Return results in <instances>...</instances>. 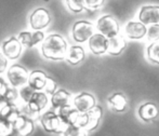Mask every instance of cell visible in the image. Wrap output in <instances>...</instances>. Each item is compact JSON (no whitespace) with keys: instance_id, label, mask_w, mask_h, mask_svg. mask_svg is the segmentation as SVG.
<instances>
[{"instance_id":"obj_26","label":"cell","mask_w":159,"mask_h":136,"mask_svg":"<svg viewBox=\"0 0 159 136\" xmlns=\"http://www.w3.org/2000/svg\"><path fill=\"white\" fill-rule=\"evenodd\" d=\"M36 92V90H34L32 86L28 84V86H25L21 89L20 91V97H21V102L24 103V104H28L30 99H32V96L34 95V93Z\"/></svg>"},{"instance_id":"obj_5","label":"cell","mask_w":159,"mask_h":136,"mask_svg":"<svg viewBox=\"0 0 159 136\" xmlns=\"http://www.w3.org/2000/svg\"><path fill=\"white\" fill-rule=\"evenodd\" d=\"M8 80L10 84L14 88L24 86L28 82V71L21 65H13L8 70Z\"/></svg>"},{"instance_id":"obj_32","label":"cell","mask_w":159,"mask_h":136,"mask_svg":"<svg viewBox=\"0 0 159 136\" xmlns=\"http://www.w3.org/2000/svg\"><path fill=\"white\" fill-rule=\"evenodd\" d=\"M43 39H44V34H43V33L40 32V30L35 32L33 34V46H36L37 43H39V42H41Z\"/></svg>"},{"instance_id":"obj_9","label":"cell","mask_w":159,"mask_h":136,"mask_svg":"<svg viewBox=\"0 0 159 136\" xmlns=\"http://www.w3.org/2000/svg\"><path fill=\"white\" fill-rule=\"evenodd\" d=\"M108 38L101 33H95L89 39V49L95 55H102L107 53Z\"/></svg>"},{"instance_id":"obj_25","label":"cell","mask_w":159,"mask_h":136,"mask_svg":"<svg viewBox=\"0 0 159 136\" xmlns=\"http://www.w3.org/2000/svg\"><path fill=\"white\" fill-rule=\"evenodd\" d=\"M66 4L74 13H80L84 11V9H86L84 0H66Z\"/></svg>"},{"instance_id":"obj_4","label":"cell","mask_w":159,"mask_h":136,"mask_svg":"<svg viewBox=\"0 0 159 136\" xmlns=\"http://www.w3.org/2000/svg\"><path fill=\"white\" fill-rule=\"evenodd\" d=\"M73 39L78 43H84L89 41L91 36L94 34V25L89 21H78L74 24L73 30Z\"/></svg>"},{"instance_id":"obj_34","label":"cell","mask_w":159,"mask_h":136,"mask_svg":"<svg viewBox=\"0 0 159 136\" xmlns=\"http://www.w3.org/2000/svg\"><path fill=\"white\" fill-rule=\"evenodd\" d=\"M8 88H9V86L7 84V82L0 77V97H3L4 93H6V91Z\"/></svg>"},{"instance_id":"obj_27","label":"cell","mask_w":159,"mask_h":136,"mask_svg":"<svg viewBox=\"0 0 159 136\" xmlns=\"http://www.w3.org/2000/svg\"><path fill=\"white\" fill-rule=\"evenodd\" d=\"M146 38L149 42L158 41L159 40V24H153L147 27Z\"/></svg>"},{"instance_id":"obj_17","label":"cell","mask_w":159,"mask_h":136,"mask_svg":"<svg viewBox=\"0 0 159 136\" xmlns=\"http://www.w3.org/2000/svg\"><path fill=\"white\" fill-rule=\"evenodd\" d=\"M127 42L121 35H117L115 37L108 38V48H107V54L117 56L122 53L126 49Z\"/></svg>"},{"instance_id":"obj_31","label":"cell","mask_w":159,"mask_h":136,"mask_svg":"<svg viewBox=\"0 0 159 136\" xmlns=\"http://www.w3.org/2000/svg\"><path fill=\"white\" fill-rule=\"evenodd\" d=\"M44 89H46L47 94H50V95H53L55 92H57V90H59V89H57V82H55L53 79H51V78H48V80H47V83H46V86H44Z\"/></svg>"},{"instance_id":"obj_7","label":"cell","mask_w":159,"mask_h":136,"mask_svg":"<svg viewBox=\"0 0 159 136\" xmlns=\"http://www.w3.org/2000/svg\"><path fill=\"white\" fill-rule=\"evenodd\" d=\"M147 26L141 21H129L125 26V35L131 40H141L146 37Z\"/></svg>"},{"instance_id":"obj_20","label":"cell","mask_w":159,"mask_h":136,"mask_svg":"<svg viewBox=\"0 0 159 136\" xmlns=\"http://www.w3.org/2000/svg\"><path fill=\"white\" fill-rule=\"evenodd\" d=\"M84 56H86V52H84V49L82 46H71L68 48L66 59L71 65H77V64L81 63L84 61Z\"/></svg>"},{"instance_id":"obj_30","label":"cell","mask_w":159,"mask_h":136,"mask_svg":"<svg viewBox=\"0 0 159 136\" xmlns=\"http://www.w3.org/2000/svg\"><path fill=\"white\" fill-rule=\"evenodd\" d=\"M106 0H84V4H86V9L91 11L98 10V9L102 8Z\"/></svg>"},{"instance_id":"obj_1","label":"cell","mask_w":159,"mask_h":136,"mask_svg":"<svg viewBox=\"0 0 159 136\" xmlns=\"http://www.w3.org/2000/svg\"><path fill=\"white\" fill-rule=\"evenodd\" d=\"M43 56L52 61H63L66 59L68 48L66 40L59 34H51L44 39L41 46Z\"/></svg>"},{"instance_id":"obj_19","label":"cell","mask_w":159,"mask_h":136,"mask_svg":"<svg viewBox=\"0 0 159 136\" xmlns=\"http://www.w3.org/2000/svg\"><path fill=\"white\" fill-rule=\"evenodd\" d=\"M47 80H48V77L47 75L41 70H35L33 71L30 75V78H28V84L36 91H40L42 89H44L47 83Z\"/></svg>"},{"instance_id":"obj_10","label":"cell","mask_w":159,"mask_h":136,"mask_svg":"<svg viewBox=\"0 0 159 136\" xmlns=\"http://www.w3.org/2000/svg\"><path fill=\"white\" fill-rule=\"evenodd\" d=\"M22 46L19 38L11 37L10 39L6 40L2 44V50L3 54L8 57L9 59H16L20 57L22 53Z\"/></svg>"},{"instance_id":"obj_37","label":"cell","mask_w":159,"mask_h":136,"mask_svg":"<svg viewBox=\"0 0 159 136\" xmlns=\"http://www.w3.org/2000/svg\"><path fill=\"white\" fill-rule=\"evenodd\" d=\"M44 2H48V1H50V0H43Z\"/></svg>"},{"instance_id":"obj_29","label":"cell","mask_w":159,"mask_h":136,"mask_svg":"<svg viewBox=\"0 0 159 136\" xmlns=\"http://www.w3.org/2000/svg\"><path fill=\"white\" fill-rule=\"evenodd\" d=\"M19 39L23 46H26L28 48L33 46V34L30 32H22L19 35Z\"/></svg>"},{"instance_id":"obj_18","label":"cell","mask_w":159,"mask_h":136,"mask_svg":"<svg viewBox=\"0 0 159 136\" xmlns=\"http://www.w3.org/2000/svg\"><path fill=\"white\" fill-rule=\"evenodd\" d=\"M108 104L111 105V108L116 112H124L126 111L128 106L127 97L122 93L117 92L111 94L108 97Z\"/></svg>"},{"instance_id":"obj_24","label":"cell","mask_w":159,"mask_h":136,"mask_svg":"<svg viewBox=\"0 0 159 136\" xmlns=\"http://www.w3.org/2000/svg\"><path fill=\"white\" fill-rule=\"evenodd\" d=\"M64 136H87V131L78 125H67L64 131Z\"/></svg>"},{"instance_id":"obj_12","label":"cell","mask_w":159,"mask_h":136,"mask_svg":"<svg viewBox=\"0 0 159 136\" xmlns=\"http://www.w3.org/2000/svg\"><path fill=\"white\" fill-rule=\"evenodd\" d=\"M86 116V125H84V130L87 132H91V131L95 130L98 126L101 119L103 116V109L101 106L95 105L92 109H90L89 111L84 112Z\"/></svg>"},{"instance_id":"obj_23","label":"cell","mask_w":159,"mask_h":136,"mask_svg":"<svg viewBox=\"0 0 159 136\" xmlns=\"http://www.w3.org/2000/svg\"><path fill=\"white\" fill-rule=\"evenodd\" d=\"M3 99H7V102L9 104L15 105V106H19V101H21V97H20V92L14 88H8L3 95Z\"/></svg>"},{"instance_id":"obj_28","label":"cell","mask_w":159,"mask_h":136,"mask_svg":"<svg viewBox=\"0 0 159 136\" xmlns=\"http://www.w3.org/2000/svg\"><path fill=\"white\" fill-rule=\"evenodd\" d=\"M11 132H13V124L0 118V136H8Z\"/></svg>"},{"instance_id":"obj_33","label":"cell","mask_w":159,"mask_h":136,"mask_svg":"<svg viewBox=\"0 0 159 136\" xmlns=\"http://www.w3.org/2000/svg\"><path fill=\"white\" fill-rule=\"evenodd\" d=\"M8 57L4 54L0 53V73H2L3 71H6L7 67H8Z\"/></svg>"},{"instance_id":"obj_15","label":"cell","mask_w":159,"mask_h":136,"mask_svg":"<svg viewBox=\"0 0 159 136\" xmlns=\"http://www.w3.org/2000/svg\"><path fill=\"white\" fill-rule=\"evenodd\" d=\"M80 112L76 109L75 106L67 104L65 106L59 108V116L62 119V121L65 123V125H73L76 124L78 117H79Z\"/></svg>"},{"instance_id":"obj_14","label":"cell","mask_w":159,"mask_h":136,"mask_svg":"<svg viewBox=\"0 0 159 136\" xmlns=\"http://www.w3.org/2000/svg\"><path fill=\"white\" fill-rule=\"evenodd\" d=\"M48 97L47 94L43 92H35L32 99H30L27 104L28 110L30 113H39L41 110H43L46 108V106L48 105Z\"/></svg>"},{"instance_id":"obj_3","label":"cell","mask_w":159,"mask_h":136,"mask_svg":"<svg viewBox=\"0 0 159 136\" xmlns=\"http://www.w3.org/2000/svg\"><path fill=\"white\" fill-rule=\"evenodd\" d=\"M41 125L44 131L49 133H64L67 125L62 121L59 113H55L53 111H46L40 118Z\"/></svg>"},{"instance_id":"obj_13","label":"cell","mask_w":159,"mask_h":136,"mask_svg":"<svg viewBox=\"0 0 159 136\" xmlns=\"http://www.w3.org/2000/svg\"><path fill=\"white\" fill-rule=\"evenodd\" d=\"M138 115L142 121L149 123L158 118L159 116V109L157 105L154 103H145L141 105L138 110Z\"/></svg>"},{"instance_id":"obj_36","label":"cell","mask_w":159,"mask_h":136,"mask_svg":"<svg viewBox=\"0 0 159 136\" xmlns=\"http://www.w3.org/2000/svg\"><path fill=\"white\" fill-rule=\"evenodd\" d=\"M8 136H23V135H21V134H20V133H17L16 131L13 130V132H11L10 134H9Z\"/></svg>"},{"instance_id":"obj_2","label":"cell","mask_w":159,"mask_h":136,"mask_svg":"<svg viewBox=\"0 0 159 136\" xmlns=\"http://www.w3.org/2000/svg\"><path fill=\"white\" fill-rule=\"evenodd\" d=\"M96 28H98V33L106 36L107 38L115 37V36L119 35L120 33L119 23L116 20V17L111 14H105L101 16L98 20Z\"/></svg>"},{"instance_id":"obj_6","label":"cell","mask_w":159,"mask_h":136,"mask_svg":"<svg viewBox=\"0 0 159 136\" xmlns=\"http://www.w3.org/2000/svg\"><path fill=\"white\" fill-rule=\"evenodd\" d=\"M138 20L146 26L159 24V6L146 4L141 7V9L139 10Z\"/></svg>"},{"instance_id":"obj_11","label":"cell","mask_w":159,"mask_h":136,"mask_svg":"<svg viewBox=\"0 0 159 136\" xmlns=\"http://www.w3.org/2000/svg\"><path fill=\"white\" fill-rule=\"evenodd\" d=\"M96 105L95 97L92 94L82 92L74 99V106L79 112H87Z\"/></svg>"},{"instance_id":"obj_8","label":"cell","mask_w":159,"mask_h":136,"mask_svg":"<svg viewBox=\"0 0 159 136\" xmlns=\"http://www.w3.org/2000/svg\"><path fill=\"white\" fill-rule=\"evenodd\" d=\"M51 16L48 10L44 8H38L32 13L30 19V23L32 28L35 30H41L42 28H46L50 24Z\"/></svg>"},{"instance_id":"obj_21","label":"cell","mask_w":159,"mask_h":136,"mask_svg":"<svg viewBox=\"0 0 159 136\" xmlns=\"http://www.w3.org/2000/svg\"><path fill=\"white\" fill-rule=\"evenodd\" d=\"M69 101H70V94L64 89H59L54 94L51 95V105L53 108H61L69 104Z\"/></svg>"},{"instance_id":"obj_35","label":"cell","mask_w":159,"mask_h":136,"mask_svg":"<svg viewBox=\"0 0 159 136\" xmlns=\"http://www.w3.org/2000/svg\"><path fill=\"white\" fill-rule=\"evenodd\" d=\"M8 105H9V103L7 102L6 99H3V97H0V116H1L2 111L4 110V108H6Z\"/></svg>"},{"instance_id":"obj_16","label":"cell","mask_w":159,"mask_h":136,"mask_svg":"<svg viewBox=\"0 0 159 136\" xmlns=\"http://www.w3.org/2000/svg\"><path fill=\"white\" fill-rule=\"evenodd\" d=\"M13 130L23 136H28L34 130V123L30 117L21 115L13 123Z\"/></svg>"},{"instance_id":"obj_22","label":"cell","mask_w":159,"mask_h":136,"mask_svg":"<svg viewBox=\"0 0 159 136\" xmlns=\"http://www.w3.org/2000/svg\"><path fill=\"white\" fill-rule=\"evenodd\" d=\"M146 56L151 63L159 64V40L149 43L146 49Z\"/></svg>"}]
</instances>
